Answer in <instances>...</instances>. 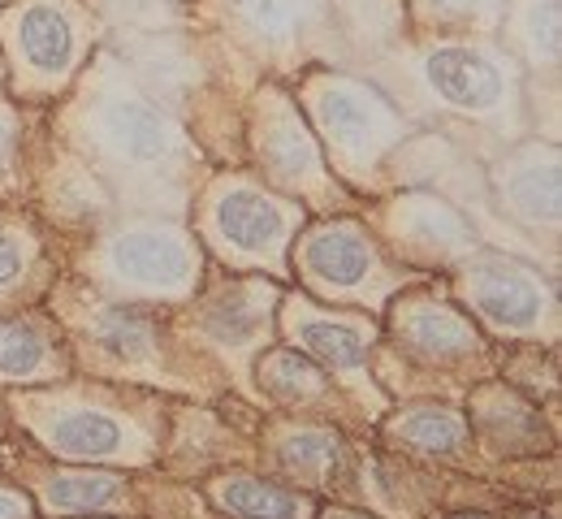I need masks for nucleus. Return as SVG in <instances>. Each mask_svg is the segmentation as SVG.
Returning <instances> with one entry per match:
<instances>
[{
  "instance_id": "nucleus-14",
  "label": "nucleus",
  "mask_w": 562,
  "mask_h": 519,
  "mask_svg": "<svg viewBox=\"0 0 562 519\" xmlns=\"http://www.w3.org/2000/svg\"><path fill=\"white\" fill-rule=\"evenodd\" d=\"M265 156H269V165L278 169L281 178H290V182H299V178H316V151H312V139L294 126V122H278L273 131H269V139H265Z\"/></svg>"
},
{
  "instance_id": "nucleus-12",
  "label": "nucleus",
  "mask_w": 562,
  "mask_h": 519,
  "mask_svg": "<svg viewBox=\"0 0 562 519\" xmlns=\"http://www.w3.org/2000/svg\"><path fill=\"white\" fill-rule=\"evenodd\" d=\"M299 342L303 351H312L316 360L334 364V369H359L368 347H363V334L351 325H338V320H307L299 325Z\"/></svg>"
},
{
  "instance_id": "nucleus-10",
  "label": "nucleus",
  "mask_w": 562,
  "mask_h": 519,
  "mask_svg": "<svg viewBox=\"0 0 562 519\" xmlns=\"http://www.w3.org/2000/svg\"><path fill=\"white\" fill-rule=\"evenodd\" d=\"M216 498H221L225 511H234V516H243V519H299L303 516V498L285 494L278 485H265V481H247V476L216 485Z\"/></svg>"
},
{
  "instance_id": "nucleus-4",
  "label": "nucleus",
  "mask_w": 562,
  "mask_h": 519,
  "mask_svg": "<svg viewBox=\"0 0 562 519\" xmlns=\"http://www.w3.org/2000/svg\"><path fill=\"white\" fill-rule=\"evenodd\" d=\"M100 131H104L109 148L122 151L126 160H139V165L165 160L169 151L178 148L173 122H169L160 109L135 100V95H113V100H104V109H100Z\"/></svg>"
},
{
  "instance_id": "nucleus-1",
  "label": "nucleus",
  "mask_w": 562,
  "mask_h": 519,
  "mask_svg": "<svg viewBox=\"0 0 562 519\" xmlns=\"http://www.w3.org/2000/svg\"><path fill=\"white\" fill-rule=\"evenodd\" d=\"M113 269L147 291H182L187 278H191V251L178 234L169 229H126L113 238V251H109Z\"/></svg>"
},
{
  "instance_id": "nucleus-16",
  "label": "nucleus",
  "mask_w": 562,
  "mask_h": 519,
  "mask_svg": "<svg viewBox=\"0 0 562 519\" xmlns=\"http://www.w3.org/2000/svg\"><path fill=\"white\" fill-rule=\"evenodd\" d=\"M44 364V338L22 320H0V372L26 376Z\"/></svg>"
},
{
  "instance_id": "nucleus-24",
  "label": "nucleus",
  "mask_w": 562,
  "mask_h": 519,
  "mask_svg": "<svg viewBox=\"0 0 562 519\" xmlns=\"http://www.w3.org/2000/svg\"><path fill=\"white\" fill-rule=\"evenodd\" d=\"M269 372H273V385L285 394H316L321 390V372L307 369L299 356H273Z\"/></svg>"
},
{
  "instance_id": "nucleus-6",
  "label": "nucleus",
  "mask_w": 562,
  "mask_h": 519,
  "mask_svg": "<svg viewBox=\"0 0 562 519\" xmlns=\"http://www.w3.org/2000/svg\"><path fill=\"white\" fill-rule=\"evenodd\" d=\"M216 229L238 247V251H273L285 234V213H281L273 200H265L260 191H229L221 204H216Z\"/></svg>"
},
{
  "instance_id": "nucleus-21",
  "label": "nucleus",
  "mask_w": 562,
  "mask_h": 519,
  "mask_svg": "<svg viewBox=\"0 0 562 519\" xmlns=\"http://www.w3.org/2000/svg\"><path fill=\"white\" fill-rule=\"evenodd\" d=\"M403 438L424 445V450H454V445L463 442V425L450 411H416L403 425Z\"/></svg>"
},
{
  "instance_id": "nucleus-13",
  "label": "nucleus",
  "mask_w": 562,
  "mask_h": 519,
  "mask_svg": "<svg viewBox=\"0 0 562 519\" xmlns=\"http://www.w3.org/2000/svg\"><path fill=\"white\" fill-rule=\"evenodd\" d=\"M398 225L416 238V242H424V247H437V251H459L463 242H468V229H463V222L450 213V208H441V204H428V200H420V204H407V213L398 217Z\"/></svg>"
},
{
  "instance_id": "nucleus-27",
  "label": "nucleus",
  "mask_w": 562,
  "mask_h": 519,
  "mask_svg": "<svg viewBox=\"0 0 562 519\" xmlns=\"http://www.w3.org/2000/svg\"><path fill=\"white\" fill-rule=\"evenodd\" d=\"M9 139H13V135H9V122L0 117V169H4V160H9Z\"/></svg>"
},
{
  "instance_id": "nucleus-29",
  "label": "nucleus",
  "mask_w": 562,
  "mask_h": 519,
  "mask_svg": "<svg viewBox=\"0 0 562 519\" xmlns=\"http://www.w3.org/2000/svg\"><path fill=\"white\" fill-rule=\"evenodd\" d=\"M338 519H355V516H338Z\"/></svg>"
},
{
  "instance_id": "nucleus-7",
  "label": "nucleus",
  "mask_w": 562,
  "mask_h": 519,
  "mask_svg": "<svg viewBox=\"0 0 562 519\" xmlns=\"http://www.w3.org/2000/svg\"><path fill=\"white\" fill-rule=\"evenodd\" d=\"M18 48L31 70L40 75H66L74 61V22L57 4H31L18 18Z\"/></svg>"
},
{
  "instance_id": "nucleus-26",
  "label": "nucleus",
  "mask_w": 562,
  "mask_h": 519,
  "mask_svg": "<svg viewBox=\"0 0 562 519\" xmlns=\"http://www.w3.org/2000/svg\"><path fill=\"white\" fill-rule=\"evenodd\" d=\"M0 519H26V507L13 494H0Z\"/></svg>"
},
{
  "instance_id": "nucleus-15",
  "label": "nucleus",
  "mask_w": 562,
  "mask_h": 519,
  "mask_svg": "<svg viewBox=\"0 0 562 519\" xmlns=\"http://www.w3.org/2000/svg\"><path fill=\"white\" fill-rule=\"evenodd\" d=\"M412 338H416V347L437 351V356H459V351L472 347V329H468L459 316H450L446 307L420 312V316L412 320Z\"/></svg>"
},
{
  "instance_id": "nucleus-23",
  "label": "nucleus",
  "mask_w": 562,
  "mask_h": 519,
  "mask_svg": "<svg viewBox=\"0 0 562 519\" xmlns=\"http://www.w3.org/2000/svg\"><path fill=\"white\" fill-rule=\"evenodd\" d=\"M528 35H532L537 57H546V61L559 57V0H537V4H532V13H528Z\"/></svg>"
},
{
  "instance_id": "nucleus-19",
  "label": "nucleus",
  "mask_w": 562,
  "mask_h": 519,
  "mask_svg": "<svg viewBox=\"0 0 562 519\" xmlns=\"http://www.w3.org/2000/svg\"><path fill=\"white\" fill-rule=\"evenodd\" d=\"M117 498V481L113 476H57L48 485V503L53 507H104Z\"/></svg>"
},
{
  "instance_id": "nucleus-25",
  "label": "nucleus",
  "mask_w": 562,
  "mask_h": 519,
  "mask_svg": "<svg viewBox=\"0 0 562 519\" xmlns=\"http://www.w3.org/2000/svg\"><path fill=\"white\" fill-rule=\"evenodd\" d=\"M26 264V247L13 229H0V286H9Z\"/></svg>"
},
{
  "instance_id": "nucleus-28",
  "label": "nucleus",
  "mask_w": 562,
  "mask_h": 519,
  "mask_svg": "<svg viewBox=\"0 0 562 519\" xmlns=\"http://www.w3.org/2000/svg\"><path fill=\"white\" fill-rule=\"evenodd\" d=\"M432 4H441V9H476L481 0H432Z\"/></svg>"
},
{
  "instance_id": "nucleus-8",
  "label": "nucleus",
  "mask_w": 562,
  "mask_h": 519,
  "mask_svg": "<svg viewBox=\"0 0 562 519\" xmlns=\"http://www.w3.org/2000/svg\"><path fill=\"white\" fill-rule=\"evenodd\" d=\"M307 269L329 286H355L372 269V251L355 225H329L307 242Z\"/></svg>"
},
{
  "instance_id": "nucleus-20",
  "label": "nucleus",
  "mask_w": 562,
  "mask_h": 519,
  "mask_svg": "<svg viewBox=\"0 0 562 519\" xmlns=\"http://www.w3.org/2000/svg\"><path fill=\"white\" fill-rule=\"evenodd\" d=\"M100 342L122 360H143L151 351V329L135 316H126V312H113V316L100 320Z\"/></svg>"
},
{
  "instance_id": "nucleus-9",
  "label": "nucleus",
  "mask_w": 562,
  "mask_h": 519,
  "mask_svg": "<svg viewBox=\"0 0 562 519\" xmlns=\"http://www.w3.org/2000/svg\"><path fill=\"white\" fill-rule=\"evenodd\" d=\"M44 438L70 459H109L126 445V429L104 411H61L44 425Z\"/></svg>"
},
{
  "instance_id": "nucleus-3",
  "label": "nucleus",
  "mask_w": 562,
  "mask_h": 519,
  "mask_svg": "<svg viewBox=\"0 0 562 519\" xmlns=\"http://www.w3.org/2000/svg\"><path fill=\"white\" fill-rule=\"evenodd\" d=\"M316 113H321V126L338 139V148H347L351 156H372L394 135L390 109L376 95H368L363 87H351V82L325 87L321 100H316Z\"/></svg>"
},
{
  "instance_id": "nucleus-11",
  "label": "nucleus",
  "mask_w": 562,
  "mask_h": 519,
  "mask_svg": "<svg viewBox=\"0 0 562 519\" xmlns=\"http://www.w3.org/2000/svg\"><path fill=\"white\" fill-rule=\"evenodd\" d=\"M506 195H510L515 213H524L532 222H559V169H554V160L546 169H541V160H524L506 178Z\"/></svg>"
},
{
  "instance_id": "nucleus-17",
  "label": "nucleus",
  "mask_w": 562,
  "mask_h": 519,
  "mask_svg": "<svg viewBox=\"0 0 562 519\" xmlns=\"http://www.w3.org/2000/svg\"><path fill=\"white\" fill-rule=\"evenodd\" d=\"M234 4H238V13H243L260 35L285 40V35L303 22V13H307L312 0H234Z\"/></svg>"
},
{
  "instance_id": "nucleus-18",
  "label": "nucleus",
  "mask_w": 562,
  "mask_h": 519,
  "mask_svg": "<svg viewBox=\"0 0 562 519\" xmlns=\"http://www.w3.org/2000/svg\"><path fill=\"white\" fill-rule=\"evenodd\" d=\"M260 295L256 291H234V295H225L216 307H212V325H216V334L221 338H229V342H243V338H251L256 329H260Z\"/></svg>"
},
{
  "instance_id": "nucleus-2",
  "label": "nucleus",
  "mask_w": 562,
  "mask_h": 519,
  "mask_svg": "<svg viewBox=\"0 0 562 519\" xmlns=\"http://www.w3.org/2000/svg\"><path fill=\"white\" fill-rule=\"evenodd\" d=\"M424 78H428V87H432V95L441 104L463 109V113H493L502 104V95H506L502 70L485 53H472V48H437V53H428Z\"/></svg>"
},
{
  "instance_id": "nucleus-22",
  "label": "nucleus",
  "mask_w": 562,
  "mask_h": 519,
  "mask_svg": "<svg viewBox=\"0 0 562 519\" xmlns=\"http://www.w3.org/2000/svg\"><path fill=\"white\" fill-rule=\"evenodd\" d=\"M285 463L299 472H321V467L338 463V442L329 433H299L285 445Z\"/></svg>"
},
{
  "instance_id": "nucleus-5",
  "label": "nucleus",
  "mask_w": 562,
  "mask_h": 519,
  "mask_svg": "<svg viewBox=\"0 0 562 519\" xmlns=\"http://www.w3.org/2000/svg\"><path fill=\"white\" fill-rule=\"evenodd\" d=\"M472 303L502 329H532L546 312V295L528 273H515L506 264H485L468 282Z\"/></svg>"
}]
</instances>
